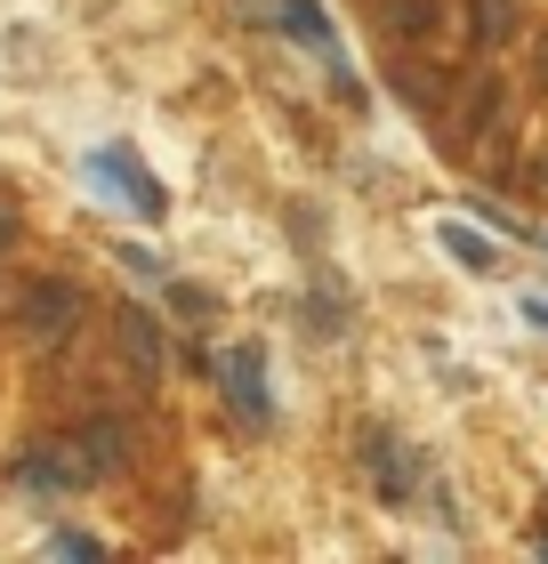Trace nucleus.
Here are the masks:
<instances>
[{
  "label": "nucleus",
  "mask_w": 548,
  "mask_h": 564,
  "mask_svg": "<svg viewBox=\"0 0 548 564\" xmlns=\"http://www.w3.org/2000/svg\"><path fill=\"white\" fill-rule=\"evenodd\" d=\"M501 33H508V0H476V41L492 48Z\"/></svg>",
  "instance_id": "10"
},
{
  "label": "nucleus",
  "mask_w": 548,
  "mask_h": 564,
  "mask_svg": "<svg viewBox=\"0 0 548 564\" xmlns=\"http://www.w3.org/2000/svg\"><path fill=\"white\" fill-rule=\"evenodd\" d=\"M363 476L379 484L387 508H404L411 492H420V459H411V444H404L396 427H372V435H363Z\"/></svg>",
  "instance_id": "4"
},
{
  "label": "nucleus",
  "mask_w": 548,
  "mask_h": 564,
  "mask_svg": "<svg viewBox=\"0 0 548 564\" xmlns=\"http://www.w3.org/2000/svg\"><path fill=\"white\" fill-rule=\"evenodd\" d=\"M396 33H428V0H396Z\"/></svg>",
  "instance_id": "11"
},
{
  "label": "nucleus",
  "mask_w": 548,
  "mask_h": 564,
  "mask_svg": "<svg viewBox=\"0 0 548 564\" xmlns=\"http://www.w3.org/2000/svg\"><path fill=\"white\" fill-rule=\"evenodd\" d=\"M282 24H291V41H299V48H315V65L331 73V89L347 97V106H363V82L347 73V41H339V24H331L323 0H282Z\"/></svg>",
  "instance_id": "1"
},
{
  "label": "nucleus",
  "mask_w": 548,
  "mask_h": 564,
  "mask_svg": "<svg viewBox=\"0 0 548 564\" xmlns=\"http://www.w3.org/2000/svg\"><path fill=\"white\" fill-rule=\"evenodd\" d=\"M17 476L33 484V492H89L106 468H97V452L82 444V435H49V444H33L17 459Z\"/></svg>",
  "instance_id": "2"
},
{
  "label": "nucleus",
  "mask_w": 548,
  "mask_h": 564,
  "mask_svg": "<svg viewBox=\"0 0 548 564\" xmlns=\"http://www.w3.org/2000/svg\"><path fill=\"white\" fill-rule=\"evenodd\" d=\"M540 82H548V65H540Z\"/></svg>",
  "instance_id": "13"
},
{
  "label": "nucleus",
  "mask_w": 548,
  "mask_h": 564,
  "mask_svg": "<svg viewBox=\"0 0 548 564\" xmlns=\"http://www.w3.org/2000/svg\"><path fill=\"white\" fill-rule=\"evenodd\" d=\"M218 388H226V403H234V412H243L250 427H267V420H275V395H267V355H258L250 339L218 355Z\"/></svg>",
  "instance_id": "5"
},
{
  "label": "nucleus",
  "mask_w": 548,
  "mask_h": 564,
  "mask_svg": "<svg viewBox=\"0 0 548 564\" xmlns=\"http://www.w3.org/2000/svg\"><path fill=\"white\" fill-rule=\"evenodd\" d=\"M121 355L138 379H162V330H153L146 306H121Z\"/></svg>",
  "instance_id": "7"
},
{
  "label": "nucleus",
  "mask_w": 548,
  "mask_h": 564,
  "mask_svg": "<svg viewBox=\"0 0 548 564\" xmlns=\"http://www.w3.org/2000/svg\"><path fill=\"white\" fill-rule=\"evenodd\" d=\"M89 170L106 177V194H114V202H129L138 218H170V194H162V177H153V170H146L129 145H97V153H89Z\"/></svg>",
  "instance_id": "3"
},
{
  "label": "nucleus",
  "mask_w": 548,
  "mask_h": 564,
  "mask_svg": "<svg viewBox=\"0 0 548 564\" xmlns=\"http://www.w3.org/2000/svg\"><path fill=\"white\" fill-rule=\"evenodd\" d=\"M73 306H82L73 282H24V330H33V339H65Z\"/></svg>",
  "instance_id": "6"
},
{
  "label": "nucleus",
  "mask_w": 548,
  "mask_h": 564,
  "mask_svg": "<svg viewBox=\"0 0 548 564\" xmlns=\"http://www.w3.org/2000/svg\"><path fill=\"white\" fill-rule=\"evenodd\" d=\"M525 315H533V323H540V330H548V299H533V306H525Z\"/></svg>",
  "instance_id": "12"
},
{
  "label": "nucleus",
  "mask_w": 548,
  "mask_h": 564,
  "mask_svg": "<svg viewBox=\"0 0 548 564\" xmlns=\"http://www.w3.org/2000/svg\"><path fill=\"white\" fill-rule=\"evenodd\" d=\"M436 242L452 250V259H460L468 274H492V267H501V250H492V242L476 235V226H460V218H443V226H436Z\"/></svg>",
  "instance_id": "8"
},
{
  "label": "nucleus",
  "mask_w": 548,
  "mask_h": 564,
  "mask_svg": "<svg viewBox=\"0 0 548 564\" xmlns=\"http://www.w3.org/2000/svg\"><path fill=\"white\" fill-rule=\"evenodd\" d=\"M41 556H82V564H89V556H106V541H97V532H73V524H65V532H49V541H41Z\"/></svg>",
  "instance_id": "9"
}]
</instances>
